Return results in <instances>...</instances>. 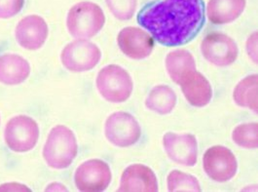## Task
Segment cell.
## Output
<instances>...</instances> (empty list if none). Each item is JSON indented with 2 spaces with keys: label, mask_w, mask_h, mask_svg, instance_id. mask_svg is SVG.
Instances as JSON below:
<instances>
[{
  "label": "cell",
  "mask_w": 258,
  "mask_h": 192,
  "mask_svg": "<svg viewBox=\"0 0 258 192\" xmlns=\"http://www.w3.org/2000/svg\"><path fill=\"white\" fill-rule=\"evenodd\" d=\"M138 22L160 44L181 46L203 29L205 4L203 0H155L142 8Z\"/></svg>",
  "instance_id": "1"
},
{
  "label": "cell",
  "mask_w": 258,
  "mask_h": 192,
  "mask_svg": "<svg viewBox=\"0 0 258 192\" xmlns=\"http://www.w3.org/2000/svg\"><path fill=\"white\" fill-rule=\"evenodd\" d=\"M78 152L75 135L66 126L58 125L51 130L43 148L44 160L53 169L71 166Z\"/></svg>",
  "instance_id": "2"
},
{
  "label": "cell",
  "mask_w": 258,
  "mask_h": 192,
  "mask_svg": "<svg viewBox=\"0 0 258 192\" xmlns=\"http://www.w3.org/2000/svg\"><path fill=\"white\" fill-rule=\"evenodd\" d=\"M105 24V17L101 7L93 2L75 4L69 12L67 26L73 37L89 39L98 34Z\"/></svg>",
  "instance_id": "3"
},
{
  "label": "cell",
  "mask_w": 258,
  "mask_h": 192,
  "mask_svg": "<svg viewBox=\"0 0 258 192\" xmlns=\"http://www.w3.org/2000/svg\"><path fill=\"white\" fill-rule=\"evenodd\" d=\"M97 87L101 96L110 103L126 102L133 92L130 74L121 67L110 65L103 68L97 77Z\"/></svg>",
  "instance_id": "4"
},
{
  "label": "cell",
  "mask_w": 258,
  "mask_h": 192,
  "mask_svg": "<svg viewBox=\"0 0 258 192\" xmlns=\"http://www.w3.org/2000/svg\"><path fill=\"white\" fill-rule=\"evenodd\" d=\"M7 147L15 152H28L34 148L39 139V127L29 116L19 115L11 119L4 132Z\"/></svg>",
  "instance_id": "5"
},
{
  "label": "cell",
  "mask_w": 258,
  "mask_h": 192,
  "mask_svg": "<svg viewBox=\"0 0 258 192\" xmlns=\"http://www.w3.org/2000/svg\"><path fill=\"white\" fill-rule=\"evenodd\" d=\"M100 48L85 39L75 40L67 45L60 59L66 69L73 73H83L94 69L101 60Z\"/></svg>",
  "instance_id": "6"
},
{
  "label": "cell",
  "mask_w": 258,
  "mask_h": 192,
  "mask_svg": "<svg viewBox=\"0 0 258 192\" xmlns=\"http://www.w3.org/2000/svg\"><path fill=\"white\" fill-rule=\"evenodd\" d=\"M104 133L112 145L119 148H128L138 143L142 136V129L132 114L118 111L106 120Z\"/></svg>",
  "instance_id": "7"
},
{
  "label": "cell",
  "mask_w": 258,
  "mask_h": 192,
  "mask_svg": "<svg viewBox=\"0 0 258 192\" xmlns=\"http://www.w3.org/2000/svg\"><path fill=\"white\" fill-rule=\"evenodd\" d=\"M203 164L208 177L217 182L228 181L238 170L235 155L230 149L222 146L209 148L204 155Z\"/></svg>",
  "instance_id": "8"
},
{
  "label": "cell",
  "mask_w": 258,
  "mask_h": 192,
  "mask_svg": "<svg viewBox=\"0 0 258 192\" xmlns=\"http://www.w3.org/2000/svg\"><path fill=\"white\" fill-rule=\"evenodd\" d=\"M74 180L81 191H103L111 181V171L107 163L100 159H91L77 168Z\"/></svg>",
  "instance_id": "9"
},
{
  "label": "cell",
  "mask_w": 258,
  "mask_h": 192,
  "mask_svg": "<svg viewBox=\"0 0 258 192\" xmlns=\"http://www.w3.org/2000/svg\"><path fill=\"white\" fill-rule=\"evenodd\" d=\"M205 59L217 67L232 65L238 57V46L226 34L211 33L205 37L201 45Z\"/></svg>",
  "instance_id": "10"
},
{
  "label": "cell",
  "mask_w": 258,
  "mask_h": 192,
  "mask_svg": "<svg viewBox=\"0 0 258 192\" xmlns=\"http://www.w3.org/2000/svg\"><path fill=\"white\" fill-rule=\"evenodd\" d=\"M163 144L168 156L173 162L187 167H192L197 163L198 144L193 135L169 132L164 136Z\"/></svg>",
  "instance_id": "11"
},
{
  "label": "cell",
  "mask_w": 258,
  "mask_h": 192,
  "mask_svg": "<svg viewBox=\"0 0 258 192\" xmlns=\"http://www.w3.org/2000/svg\"><path fill=\"white\" fill-rule=\"evenodd\" d=\"M121 51L131 59L147 58L154 48V38L139 28L128 27L121 30L117 37Z\"/></svg>",
  "instance_id": "12"
},
{
  "label": "cell",
  "mask_w": 258,
  "mask_h": 192,
  "mask_svg": "<svg viewBox=\"0 0 258 192\" xmlns=\"http://www.w3.org/2000/svg\"><path fill=\"white\" fill-rule=\"evenodd\" d=\"M48 31V26L44 19L37 15H29L18 24L16 38L23 48L37 50L46 42Z\"/></svg>",
  "instance_id": "13"
},
{
  "label": "cell",
  "mask_w": 258,
  "mask_h": 192,
  "mask_svg": "<svg viewBox=\"0 0 258 192\" xmlns=\"http://www.w3.org/2000/svg\"><path fill=\"white\" fill-rule=\"evenodd\" d=\"M178 84L187 102L193 106L203 107L210 104L213 98V89L209 80L196 70L187 72L180 78Z\"/></svg>",
  "instance_id": "14"
},
{
  "label": "cell",
  "mask_w": 258,
  "mask_h": 192,
  "mask_svg": "<svg viewBox=\"0 0 258 192\" xmlns=\"http://www.w3.org/2000/svg\"><path fill=\"white\" fill-rule=\"evenodd\" d=\"M118 191H158L157 177L147 166L131 165L122 174Z\"/></svg>",
  "instance_id": "15"
},
{
  "label": "cell",
  "mask_w": 258,
  "mask_h": 192,
  "mask_svg": "<svg viewBox=\"0 0 258 192\" xmlns=\"http://www.w3.org/2000/svg\"><path fill=\"white\" fill-rule=\"evenodd\" d=\"M30 74L29 61L15 54L0 56V83L18 85L23 83Z\"/></svg>",
  "instance_id": "16"
},
{
  "label": "cell",
  "mask_w": 258,
  "mask_h": 192,
  "mask_svg": "<svg viewBox=\"0 0 258 192\" xmlns=\"http://www.w3.org/2000/svg\"><path fill=\"white\" fill-rule=\"evenodd\" d=\"M245 8V0H210L207 13L215 25H225L237 20Z\"/></svg>",
  "instance_id": "17"
},
{
  "label": "cell",
  "mask_w": 258,
  "mask_h": 192,
  "mask_svg": "<svg viewBox=\"0 0 258 192\" xmlns=\"http://www.w3.org/2000/svg\"><path fill=\"white\" fill-rule=\"evenodd\" d=\"M176 104V95L171 87L158 85L152 89L145 101L148 109L158 114L165 115L172 112Z\"/></svg>",
  "instance_id": "18"
},
{
  "label": "cell",
  "mask_w": 258,
  "mask_h": 192,
  "mask_svg": "<svg viewBox=\"0 0 258 192\" xmlns=\"http://www.w3.org/2000/svg\"><path fill=\"white\" fill-rule=\"evenodd\" d=\"M166 68L172 81L178 84L183 74L196 70V63L190 52L180 49L168 54L166 58Z\"/></svg>",
  "instance_id": "19"
},
{
  "label": "cell",
  "mask_w": 258,
  "mask_h": 192,
  "mask_svg": "<svg viewBox=\"0 0 258 192\" xmlns=\"http://www.w3.org/2000/svg\"><path fill=\"white\" fill-rule=\"evenodd\" d=\"M257 75L252 74L244 78L234 90L235 103L257 112Z\"/></svg>",
  "instance_id": "20"
},
{
  "label": "cell",
  "mask_w": 258,
  "mask_h": 192,
  "mask_svg": "<svg viewBox=\"0 0 258 192\" xmlns=\"http://www.w3.org/2000/svg\"><path fill=\"white\" fill-rule=\"evenodd\" d=\"M169 191H201L198 179L180 171H172L168 176Z\"/></svg>",
  "instance_id": "21"
},
{
  "label": "cell",
  "mask_w": 258,
  "mask_h": 192,
  "mask_svg": "<svg viewBox=\"0 0 258 192\" xmlns=\"http://www.w3.org/2000/svg\"><path fill=\"white\" fill-rule=\"evenodd\" d=\"M257 132V123L242 124L234 129L232 139L241 148H256L258 146Z\"/></svg>",
  "instance_id": "22"
},
{
  "label": "cell",
  "mask_w": 258,
  "mask_h": 192,
  "mask_svg": "<svg viewBox=\"0 0 258 192\" xmlns=\"http://www.w3.org/2000/svg\"><path fill=\"white\" fill-rule=\"evenodd\" d=\"M115 18L127 21L135 15L138 0H105Z\"/></svg>",
  "instance_id": "23"
},
{
  "label": "cell",
  "mask_w": 258,
  "mask_h": 192,
  "mask_svg": "<svg viewBox=\"0 0 258 192\" xmlns=\"http://www.w3.org/2000/svg\"><path fill=\"white\" fill-rule=\"evenodd\" d=\"M24 4L25 0H0V19H9L17 15Z\"/></svg>",
  "instance_id": "24"
},
{
  "label": "cell",
  "mask_w": 258,
  "mask_h": 192,
  "mask_svg": "<svg viewBox=\"0 0 258 192\" xmlns=\"http://www.w3.org/2000/svg\"><path fill=\"white\" fill-rule=\"evenodd\" d=\"M246 50L248 56L254 61V63H257V33L254 32L247 40L246 42Z\"/></svg>",
  "instance_id": "25"
},
{
  "label": "cell",
  "mask_w": 258,
  "mask_h": 192,
  "mask_svg": "<svg viewBox=\"0 0 258 192\" xmlns=\"http://www.w3.org/2000/svg\"><path fill=\"white\" fill-rule=\"evenodd\" d=\"M30 191L26 185L21 184V183H6V184H2L0 186V191Z\"/></svg>",
  "instance_id": "26"
}]
</instances>
